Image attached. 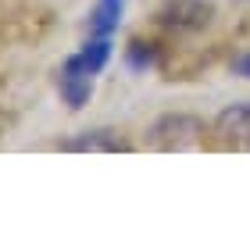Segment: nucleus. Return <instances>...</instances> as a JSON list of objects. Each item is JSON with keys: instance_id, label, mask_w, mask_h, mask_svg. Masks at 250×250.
Listing matches in <instances>:
<instances>
[{"instance_id": "nucleus-3", "label": "nucleus", "mask_w": 250, "mask_h": 250, "mask_svg": "<svg viewBox=\"0 0 250 250\" xmlns=\"http://www.w3.org/2000/svg\"><path fill=\"white\" fill-rule=\"evenodd\" d=\"M211 140L225 150H250V100L229 104L211 122Z\"/></svg>"}, {"instance_id": "nucleus-5", "label": "nucleus", "mask_w": 250, "mask_h": 250, "mask_svg": "<svg viewBox=\"0 0 250 250\" xmlns=\"http://www.w3.org/2000/svg\"><path fill=\"white\" fill-rule=\"evenodd\" d=\"M211 18V4L204 0H172L161 11V21L168 29H204Z\"/></svg>"}, {"instance_id": "nucleus-6", "label": "nucleus", "mask_w": 250, "mask_h": 250, "mask_svg": "<svg viewBox=\"0 0 250 250\" xmlns=\"http://www.w3.org/2000/svg\"><path fill=\"white\" fill-rule=\"evenodd\" d=\"M122 11H125V0H97L89 11V36H115Z\"/></svg>"}, {"instance_id": "nucleus-7", "label": "nucleus", "mask_w": 250, "mask_h": 250, "mask_svg": "<svg viewBox=\"0 0 250 250\" xmlns=\"http://www.w3.org/2000/svg\"><path fill=\"white\" fill-rule=\"evenodd\" d=\"M125 64L132 68V72H150L157 64V50L154 43H143V40H132L129 50H125Z\"/></svg>"}, {"instance_id": "nucleus-4", "label": "nucleus", "mask_w": 250, "mask_h": 250, "mask_svg": "<svg viewBox=\"0 0 250 250\" xmlns=\"http://www.w3.org/2000/svg\"><path fill=\"white\" fill-rule=\"evenodd\" d=\"M61 150H72V154H129L132 143L122 140L111 129H89V132H79L72 140H64Z\"/></svg>"}, {"instance_id": "nucleus-2", "label": "nucleus", "mask_w": 250, "mask_h": 250, "mask_svg": "<svg viewBox=\"0 0 250 250\" xmlns=\"http://www.w3.org/2000/svg\"><path fill=\"white\" fill-rule=\"evenodd\" d=\"M93 83H97V72L83 61V54L64 58V64L58 68V93H61V100L72 111L89 104V97H93Z\"/></svg>"}, {"instance_id": "nucleus-8", "label": "nucleus", "mask_w": 250, "mask_h": 250, "mask_svg": "<svg viewBox=\"0 0 250 250\" xmlns=\"http://www.w3.org/2000/svg\"><path fill=\"white\" fill-rule=\"evenodd\" d=\"M232 75L250 79V54H243V58H236V61H232Z\"/></svg>"}, {"instance_id": "nucleus-1", "label": "nucleus", "mask_w": 250, "mask_h": 250, "mask_svg": "<svg viewBox=\"0 0 250 250\" xmlns=\"http://www.w3.org/2000/svg\"><path fill=\"white\" fill-rule=\"evenodd\" d=\"M150 143L161 150H189L204 143V122L193 115H161L150 125Z\"/></svg>"}]
</instances>
